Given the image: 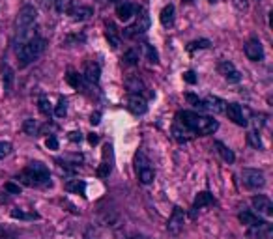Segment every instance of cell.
<instances>
[{
  "instance_id": "44",
  "label": "cell",
  "mask_w": 273,
  "mask_h": 239,
  "mask_svg": "<svg viewBox=\"0 0 273 239\" xmlns=\"http://www.w3.org/2000/svg\"><path fill=\"white\" fill-rule=\"evenodd\" d=\"M99 121H101V112H94V114L90 116V123H92V125H97Z\"/></svg>"
},
{
  "instance_id": "4",
  "label": "cell",
  "mask_w": 273,
  "mask_h": 239,
  "mask_svg": "<svg viewBox=\"0 0 273 239\" xmlns=\"http://www.w3.org/2000/svg\"><path fill=\"white\" fill-rule=\"evenodd\" d=\"M45 45H47V41L42 36H34L26 43H23L21 49H19V68H26L32 62H36L42 56V52L45 51Z\"/></svg>"
},
{
  "instance_id": "34",
  "label": "cell",
  "mask_w": 273,
  "mask_h": 239,
  "mask_svg": "<svg viewBox=\"0 0 273 239\" xmlns=\"http://www.w3.org/2000/svg\"><path fill=\"white\" fill-rule=\"evenodd\" d=\"M247 142L253 146V148H256V150H262V140H260L258 133H255V131H251L247 135Z\"/></svg>"
},
{
  "instance_id": "50",
  "label": "cell",
  "mask_w": 273,
  "mask_h": 239,
  "mask_svg": "<svg viewBox=\"0 0 273 239\" xmlns=\"http://www.w3.org/2000/svg\"><path fill=\"white\" fill-rule=\"evenodd\" d=\"M109 2H112V4H114V2H120V0H109Z\"/></svg>"
},
{
  "instance_id": "42",
  "label": "cell",
  "mask_w": 273,
  "mask_h": 239,
  "mask_svg": "<svg viewBox=\"0 0 273 239\" xmlns=\"http://www.w3.org/2000/svg\"><path fill=\"white\" fill-rule=\"evenodd\" d=\"M183 80H185V82H189V84H196L195 71H185V73H183Z\"/></svg>"
},
{
  "instance_id": "16",
  "label": "cell",
  "mask_w": 273,
  "mask_h": 239,
  "mask_svg": "<svg viewBox=\"0 0 273 239\" xmlns=\"http://www.w3.org/2000/svg\"><path fill=\"white\" fill-rule=\"evenodd\" d=\"M99 75H101V68H99V64L94 62V60L86 62V66H85V80L86 82H90V84H97V82H99Z\"/></svg>"
},
{
  "instance_id": "3",
  "label": "cell",
  "mask_w": 273,
  "mask_h": 239,
  "mask_svg": "<svg viewBox=\"0 0 273 239\" xmlns=\"http://www.w3.org/2000/svg\"><path fill=\"white\" fill-rule=\"evenodd\" d=\"M36 19H38V11L34 6H23L19 9L17 19H15V43L17 45H23L30 40L28 36L34 28Z\"/></svg>"
},
{
  "instance_id": "8",
  "label": "cell",
  "mask_w": 273,
  "mask_h": 239,
  "mask_svg": "<svg viewBox=\"0 0 273 239\" xmlns=\"http://www.w3.org/2000/svg\"><path fill=\"white\" fill-rule=\"evenodd\" d=\"M241 181L247 189H262L266 185L264 174L256 168H243L241 170Z\"/></svg>"
},
{
  "instance_id": "9",
  "label": "cell",
  "mask_w": 273,
  "mask_h": 239,
  "mask_svg": "<svg viewBox=\"0 0 273 239\" xmlns=\"http://www.w3.org/2000/svg\"><path fill=\"white\" fill-rule=\"evenodd\" d=\"M225 114L228 116V120H232L236 125H241V127H245L249 123V118H247V111L238 105V103H227V107H225Z\"/></svg>"
},
{
  "instance_id": "23",
  "label": "cell",
  "mask_w": 273,
  "mask_h": 239,
  "mask_svg": "<svg viewBox=\"0 0 273 239\" xmlns=\"http://www.w3.org/2000/svg\"><path fill=\"white\" fill-rule=\"evenodd\" d=\"M214 146L217 148V154L221 155L223 161H227V162H234V161H236V155H234V152H232V150L227 144H223L221 140H215Z\"/></svg>"
},
{
  "instance_id": "39",
  "label": "cell",
  "mask_w": 273,
  "mask_h": 239,
  "mask_svg": "<svg viewBox=\"0 0 273 239\" xmlns=\"http://www.w3.org/2000/svg\"><path fill=\"white\" fill-rule=\"evenodd\" d=\"M68 82L73 86V88H79V86H81V77H79L77 73H73V71H71V73L68 75Z\"/></svg>"
},
{
  "instance_id": "38",
  "label": "cell",
  "mask_w": 273,
  "mask_h": 239,
  "mask_svg": "<svg viewBox=\"0 0 273 239\" xmlns=\"http://www.w3.org/2000/svg\"><path fill=\"white\" fill-rule=\"evenodd\" d=\"M234 2V8L238 11H247L249 9V0H232Z\"/></svg>"
},
{
  "instance_id": "11",
  "label": "cell",
  "mask_w": 273,
  "mask_h": 239,
  "mask_svg": "<svg viewBox=\"0 0 273 239\" xmlns=\"http://www.w3.org/2000/svg\"><path fill=\"white\" fill-rule=\"evenodd\" d=\"M183 224H185V211L180 205H174L169 224H167V230L171 232L172 236H178L180 232L183 230Z\"/></svg>"
},
{
  "instance_id": "12",
  "label": "cell",
  "mask_w": 273,
  "mask_h": 239,
  "mask_svg": "<svg viewBox=\"0 0 273 239\" xmlns=\"http://www.w3.org/2000/svg\"><path fill=\"white\" fill-rule=\"evenodd\" d=\"M217 71H219V73H221L223 77L227 79L230 84H236V82H239V80H241V73H239L238 69H236V66L232 64L230 60H223V62H219Z\"/></svg>"
},
{
  "instance_id": "19",
  "label": "cell",
  "mask_w": 273,
  "mask_h": 239,
  "mask_svg": "<svg viewBox=\"0 0 273 239\" xmlns=\"http://www.w3.org/2000/svg\"><path fill=\"white\" fill-rule=\"evenodd\" d=\"M204 101V109L212 112H225V107H227V103L223 101L221 97H215V95H208Z\"/></svg>"
},
{
  "instance_id": "2",
  "label": "cell",
  "mask_w": 273,
  "mask_h": 239,
  "mask_svg": "<svg viewBox=\"0 0 273 239\" xmlns=\"http://www.w3.org/2000/svg\"><path fill=\"white\" fill-rule=\"evenodd\" d=\"M19 181L26 187H51L49 168L40 161H32L25 170L19 174Z\"/></svg>"
},
{
  "instance_id": "6",
  "label": "cell",
  "mask_w": 273,
  "mask_h": 239,
  "mask_svg": "<svg viewBox=\"0 0 273 239\" xmlns=\"http://www.w3.org/2000/svg\"><path fill=\"white\" fill-rule=\"evenodd\" d=\"M238 219L241 224H245L249 226L251 230H256V232H272V226H270V222L264 221V219H260L256 213L253 211H241L238 215Z\"/></svg>"
},
{
  "instance_id": "20",
  "label": "cell",
  "mask_w": 273,
  "mask_h": 239,
  "mask_svg": "<svg viewBox=\"0 0 273 239\" xmlns=\"http://www.w3.org/2000/svg\"><path fill=\"white\" fill-rule=\"evenodd\" d=\"M135 4H131V2H122L118 4V8H116V15H118L120 21H129V19L135 15Z\"/></svg>"
},
{
  "instance_id": "43",
  "label": "cell",
  "mask_w": 273,
  "mask_h": 239,
  "mask_svg": "<svg viewBox=\"0 0 273 239\" xmlns=\"http://www.w3.org/2000/svg\"><path fill=\"white\" fill-rule=\"evenodd\" d=\"M4 191H8L11 195H19V193H21V187L15 185V183H6V185H4Z\"/></svg>"
},
{
  "instance_id": "22",
  "label": "cell",
  "mask_w": 273,
  "mask_h": 239,
  "mask_svg": "<svg viewBox=\"0 0 273 239\" xmlns=\"http://www.w3.org/2000/svg\"><path fill=\"white\" fill-rule=\"evenodd\" d=\"M174 6L172 4H167L165 8L161 9V15H159V21H161V25L165 28H171L174 25Z\"/></svg>"
},
{
  "instance_id": "5",
  "label": "cell",
  "mask_w": 273,
  "mask_h": 239,
  "mask_svg": "<svg viewBox=\"0 0 273 239\" xmlns=\"http://www.w3.org/2000/svg\"><path fill=\"white\" fill-rule=\"evenodd\" d=\"M135 168H136V176H138V181L142 185H150L155 179V170L152 166V162L148 159V155L144 152H136L135 155Z\"/></svg>"
},
{
  "instance_id": "32",
  "label": "cell",
  "mask_w": 273,
  "mask_h": 239,
  "mask_svg": "<svg viewBox=\"0 0 273 239\" xmlns=\"http://www.w3.org/2000/svg\"><path fill=\"white\" fill-rule=\"evenodd\" d=\"M212 43H210V40H196V41H191L187 45V51L189 52H195L196 49H208Z\"/></svg>"
},
{
  "instance_id": "26",
  "label": "cell",
  "mask_w": 273,
  "mask_h": 239,
  "mask_svg": "<svg viewBox=\"0 0 273 239\" xmlns=\"http://www.w3.org/2000/svg\"><path fill=\"white\" fill-rule=\"evenodd\" d=\"M23 131H25L26 135H30V137H38V135H40V123L32 118L25 120V123H23Z\"/></svg>"
},
{
  "instance_id": "1",
  "label": "cell",
  "mask_w": 273,
  "mask_h": 239,
  "mask_svg": "<svg viewBox=\"0 0 273 239\" xmlns=\"http://www.w3.org/2000/svg\"><path fill=\"white\" fill-rule=\"evenodd\" d=\"M219 129L217 120L210 118V116H200L196 112L182 111L176 114V123L172 127V135L178 142H187V138L183 135H214Z\"/></svg>"
},
{
  "instance_id": "41",
  "label": "cell",
  "mask_w": 273,
  "mask_h": 239,
  "mask_svg": "<svg viewBox=\"0 0 273 239\" xmlns=\"http://www.w3.org/2000/svg\"><path fill=\"white\" fill-rule=\"evenodd\" d=\"M68 138L71 142H83V133L81 131H71V133H68Z\"/></svg>"
},
{
  "instance_id": "17",
  "label": "cell",
  "mask_w": 273,
  "mask_h": 239,
  "mask_svg": "<svg viewBox=\"0 0 273 239\" xmlns=\"http://www.w3.org/2000/svg\"><path fill=\"white\" fill-rule=\"evenodd\" d=\"M0 73H2V86H4V90L11 92V86H13V80H15V73H13V69L9 68L8 62H2Z\"/></svg>"
},
{
  "instance_id": "47",
  "label": "cell",
  "mask_w": 273,
  "mask_h": 239,
  "mask_svg": "<svg viewBox=\"0 0 273 239\" xmlns=\"http://www.w3.org/2000/svg\"><path fill=\"white\" fill-rule=\"evenodd\" d=\"M131 239H152V238H148V236H142V234H138V236H133Z\"/></svg>"
},
{
  "instance_id": "37",
  "label": "cell",
  "mask_w": 273,
  "mask_h": 239,
  "mask_svg": "<svg viewBox=\"0 0 273 239\" xmlns=\"http://www.w3.org/2000/svg\"><path fill=\"white\" fill-rule=\"evenodd\" d=\"M11 154V144L9 142H0V159H4V157H8Z\"/></svg>"
},
{
  "instance_id": "24",
  "label": "cell",
  "mask_w": 273,
  "mask_h": 239,
  "mask_svg": "<svg viewBox=\"0 0 273 239\" xmlns=\"http://www.w3.org/2000/svg\"><path fill=\"white\" fill-rule=\"evenodd\" d=\"M69 13H71V17L75 19V21H88L94 15V9L90 8V6H79V8L71 9Z\"/></svg>"
},
{
  "instance_id": "31",
  "label": "cell",
  "mask_w": 273,
  "mask_h": 239,
  "mask_svg": "<svg viewBox=\"0 0 273 239\" xmlns=\"http://www.w3.org/2000/svg\"><path fill=\"white\" fill-rule=\"evenodd\" d=\"M138 49H129L126 54H124V62L126 64H129V66H135V64H138Z\"/></svg>"
},
{
  "instance_id": "13",
  "label": "cell",
  "mask_w": 273,
  "mask_h": 239,
  "mask_svg": "<svg viewBox=\"0 0 273 239\" xmlns=\"http://www.w3.org/2000/svg\"><path fill=\"white\" fill-rule=\"evenodd\" d=\"M251 204L256 209V215H264V217H272L273 215V202L266 195H256V197H253Z\"/></svg>"
},
{
  "instance_id": "29",
  "label": "cell",
  "mask_w": 273,
  "mask_h": 239,
  "mask_svg": "<svg viewBox=\"0 0 273 239\" xmlns=\"http://www.w3.org/2000/svg\"><path fill=\"white\" fill-rule=\"evenodd\" d=\"M52 4L58 13H69L73 9V0H54Z\"/></svg>"
},
{
  "instance_id": "35",
  "label": "cell",
  "mask_w": 273,
  "mask_h": 239,
  "mask_svg": "<svg viewBox=\"0 0 273 239\" xmlns=\"http://www.w3.org/2000/svg\"><path fill=\"white\" fill-rule=\"evenodd\" d=\"M109 174H111V162H107L105 155H103V162H101V166H99V170H97V176H99V178H107Z\"/></svg>"
},
{
  "instance_id": "49",
  "label": "cell",
  "mask_w": 273,
  "mask_h": 239,
  "mask_svg": "<svg viewBox=\"0 0 273 239\" xmlns=\"http://www.w3.org/2000/svg\"><path fill=\"white\" fill-rule=\"evenodd\" d=\"M208 2H212V4H215V2H219V0H208Z\"/></svg>"
},
{
  "instance_id": "25",
  "label": "cell",
  "mask_w": 273,
  "mask_h": 239,
  "mask_svg": "<svg viewBox=\"0 0 273 239\" xmlns=\"http://www.w3.org/2000/svg\"><path fill=\"white\" fill-rule=\"evenodd\" d=\"M64 189H66L68 193H75V195H85L86 183L83 181V179H69L68 183L64 185Z\"/></svg>"
},
{
  "instance_id": "30",
  "label": "cell",
  "mask_w": 273,
  "mask_h": 239,
  "mask_svg": "<svg viewBox=\"0 0 273 239\" xmlns=\"http://www.w3.org/2000/svg\"><path fill=\"white\" fill-rule=\"evenodd\" d=\"M38 107H40V112H42L43 116L51 118L52 109H51V103H49V99H47V95H42V97H40V101H38Z\"/></svg>"
},
{
  "instance_id": "33",
  "label": "cell",
  "mask_w": 273,
  "mask_h": 239,
  "mask_svg": "<svg viewBox=\"0 0 273 239\" xmlns=\"http://www.w3.org/2000/svg\"><path fill=\"white\" fill-rule=\"evenodd\" d=\"M66 112H68V101H66L64 97H60L58 105H56V109H54V114H56L58 118H64V116H66Z\"/></svg>"
},
{
  "instance_id": "18",
  "label": "cell",
  "mask_w": 273,
  "mask_h": 239,
  "mask_svg": "<svg viewBox=\"0 0 273 239\" xmlns=\"http://www.w3.org/2000/svg\"><path fill=\"white\" fill-rule=\"evenodd\" d=\"M105 38H107V41H109L112 49H118L120 47V32L118 28L114 26V23H111V21L105 23Z\"/></svg>"
},
{
  "instance_id": "48",
  "label": "cell",
  "mask_w": 273,
  "mask_h": 239,
  "mask_svg": "<svg viewBox=\"0 0 273 239\" xmlns=\"http://www.w3.org/2000/svg\"><path fill=\"white\" fill-rule=\"evenodd\" d=\"M4 234H6V230H4V228H0V238H2Z\"/></svg>"
},
{
  "instance_id": "14",
  "label": "cell",
  "mask_w": 273,
  "mask_h": 239,
  "mask_svg": "<svg viewBox=\"0 0 273 239\" xmlns=\"http://www.w3.org/2000/svg\"><path fill=\"white\" fill-rule=\"evenodd\" d=\"M215 204V198L212 193H208V191H202V193H198L195 197V202H193V207H191V219H195L196 217V211L198 209H202V207H208V205H214Z\"/></svg>"
},
{
  "instance_id": "40",
  "label": "cell",
  "mask_w": 273,
  "mask_h": 239,
  "mask_svg": "<svg viewBox=\"0 0 273 239\" xmlns=\"http://www.w3.org/2000/svg\"><path fill=\"white\" fill-rule=\"evenodd\" d=\"M45 146H47L49 150H58V138L54 137V135H51V137L45 140Z\"/></svg>"
},
{
  "instance_id": "15",
  "label": "cell",
  "mask_w": 273,
  "mask_h": 239,
  "mask_svg": "<svg viewBox=\"0 0 273 239\" xmlns=\"http://www.w3.org/2000/svg\"><path fill=\"white\" fill-rule=\"evenodd\" d=\"M128 109H129V112H133L135 116H142V114L148 112V105H146V99L142 95L131 94L128 97Z\"/></svg>"
},
{
  "instance_id": "46",
  "label": "cell",
  "mask_w": 273,
  "mask_h": 239,
  "mask_svg": "<svg viewBox=\"0 0 273 239\" xmlns=\"http://www.w3.org/2000/svg\"><path fill=\"white\" fill-rule=\"evenodd\" d=\"M88 142H90V144L94 146V144H97V142H99V137H97V135H94V133H92V135H88Z\"/></svg>"
},
{
  "instance_id": "7",
  "label": "cell",
  "mask_w": 273,
  "mask_h": 239,
  "mask_svg": "<svg viewBox=\"0 0 273 239\" xmlns=\"http://www.w3.org/2000/svg\"><path fill=\"white\" fill-rule=\"evenodd\" d=\"M148 30H150V15H148L146 9H140V13H138L135 23L128 26V28H124V36L126 38H135V36L144 34Z\"/></svg>"
},
{
  "instance_id": "21",
  "label": "cell",
  "mask_w": 273,
  "mask_h": 239,
  "mask_svg": "<svg viewBox=\"0 0 273 239\" xmlns=\"http://www.w3.org/2000/svg\"><path fill=\"white\" fill-rule=\"evenodd\" d=\"M126 86H128L129 92L135 94V95H142L146 90H148V88L144 86V82H142L138 77H129L128 80H126Z\"/></svg>"
},
{
  "instance_id": "10",
  "label": "cell",
  "mask_w": 273,
  "mask_h": 239,
  "mask_svg": "<svg viewBox=\"0 0 273 239\" xmlns=\"http://www.w3.org/2000/svg\"><path fill=\"white\" fill-rule=\"evenodd\" d=\"M243 52L251 62H262L264 60V47L258 38H251L245 45H243Z\"/></svg>"
},
{
  "instance_id": "27",
  "label": "cell",
  "mask_w": 273,
  "mask_h": 239,
  "mask_svg": "<svg viewBox=\"0 0 273 239\" xmlns=\"http://www.w3.org/2000/svg\"><path fill=\"white\" fill-rule=\"evenodd\" d=\"M142 51H144V56L148 62H152V64H159V54H157L154 45H150V43H142Z\"/></svg>"
},
{
  "instance_id": "36",
  "label": "cell",
  "mask_w": 273,
  "mask_h": 239,
  "mask_svg": "<svg viewBox=\"0 0 273 239\" xmlns=\"http://www.w3.org/2000/svg\"><path fill=\"white\" fill-rule=\"evenodd\" d=\"M185 99H187L193 107H196V109H204V101H202L200 97H196L195 94H185Z\"/></svg>"
},
{
  "instance_id": "28",
  "label": "cell",
  "mask_w": 273,
  "mask_h": 239,
  "mask_svg": "<svg viewBox=\"0 0 273 239\" xmlns=\"http://www.w3.org/2000/svg\"><path fill=\"white\" fill-rule=\"evenodd\" d=\"M11 217H13V219H19V221H38V219H40V215L36 213V211L26 213L23 209H13V211H11Z\"/></svg>"
},
{
  "instance_id": "45",
  "label": "cell",
  "mask_w": 273,
  "mask_h": 239,
  "mask_svg": "<svg viewBox=\"0 0 273 239\" xmlns=\"http://www.w3.org/2000/svg\"><path fill=\"white\" fill-rule=\"evenodd\" d=\"M38 2H40V6H42L43 9H49L52 6V2H54V0H38Z\"/></svg>"
}]
</instances>
